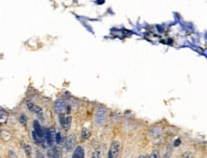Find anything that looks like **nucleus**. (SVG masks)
<instances>
[{
  "mask_svg": "<svg viewBox=\"0 0 207 158\" xmlns=\"http://www.w3.org/2000/svg\"><path fill=\"white\" fill-rule=\"evenodd\" d=\"M56 136L57 134L54 133V128H47L45 131V140L47 142L48 145L52 148L54 147V143L56 141Z\"/></svg>",
  "mask_w": 207,
  "mask_h": 158,
  "instance_id": "f257e3e1",
  "label": "nucleus"
},
{
  "mask_svg": "<svg viewBox=\"0 0 207 158\" xmlns=\"http://www.w3.org/2000/svg\"><path fill=\"white\" fill-rule=\"evenodd\" d=\"M59 121H60V125L65 131H68L71 128L72 124V117L71 116H66L65 114H60L59 115Z\"/></svg>",
  "mask_w": 207,
  "mask_h": 158,
  "instance_id": "f03ea898",
  "label": "nucleus"
},
{
  "mask_svg": "<svg viewBox=\"0 0 207 158\" xmlns=\"http://www.w3.org/2000/svg\"><path fill=\"white\" fill-rule=\"evenodd\" d=\"M76 137L75 134H71L69 135V136L66 138L65 140V143H64V147H65V148L70 151L72 150H73V148L76 147Z\"/></svg>",
  "mask_w": 207,
  "mask_h": 158,
  "instance_id": "7ed1b4c3",
  "label": "nucleus"
},
{
  "mask_svg": "<svg viewBox=\"0 0 207 158\" xmlns=\"http://www.w3.org/2000/svg\"><path fill=\"white\" fill-rule=\"evenodd\" d=\"M54 109H56L57 113L60 114H64V112L66 110V103L62 100H58L54 103Z\"/></svg>",
  "mask_w": 207,
  "mask_h": 158,
  "instance_id": "20e7f679",
  "label": "nucleus"
},
{
  "mask_svg": "<svg viewBox=\"0 0 207 158\" xmlns=\"http://www.w3.org/2000/svg\"><path fill=\"white\" fill-rule=\"evenodd\" d=\"M119 151H120V143H119L118 141H117V140H115V141H113L111 143V147H110V151L112 152L113 156L116 158L118 153H119Z\"/></svg>",
  "mask_w": 207,
  "mask_h": 158,
  "instance_id": "39448f33",
  "label": "nucleus"
},
{
  "mask_svg": "<svg viewBox=\"0 0 207 158\" xmlns=\"http://www.w3.org/2000/svg\"><path fill=\"white\" fill-rule=\"evenodd\" d=\"M47 153L49 158H61V153L56 147H52L51 148H49Z\"/></svg>",
  "mask_w": 207,
  "mask_h": 158,
  "instance_id": "423d86ee",
  "label": "nucleus"
},
{
  "mask_svg": "<svg viewBox=\"0 0 207 158\" xmlns=\"http://www.w3.org/2000/svg\"><path fill=\"white\" fill-rule=\"evenodd\" d=\"M104 118H105V109L102 106H100L98 112H96V123L98 125H101L103 123Z\"/></svg>",
  "mask_w": 207,
  "mask_h": 158,
  "instance_id": "0eeeda50",
  "label": "nucleus"
},
{
  "mask_svg": "<svg viewBox=\"0 0 207 158\" xmlns=\"http://www.w3.org/2000/svg\"><path fill=\"white\" fill-rule=\"evenodd\" d=\"M72 158H85V153H84L83 148L80 147V146L76 147L75 151H73Z\"/></svg>",
  "mask_w": 207,
  "mask_h": 158,
  "instance_id": "6e6552de",
  "label": "nucleus"
},
{
  "mask_svg": "<svg viewBox=\"0 0 207 158\" xmlns=\"http://www.w3.org/2000/svg\"><path fill=\"white\" fill-rule=\"evenodd\" d=\"M34 130L39 135L40 137H42V138L45 139V134H44L43 129H42V128H41L40 124L38 123V121H36V120L34 121Z\"/></svg>",
  "mask_w": 207,
  "mask_h": 158,
  "instance_id": "1a4fd4ad",
  "label": "nucleus"
},
{
  "mask_svg": "<svg viewBox=\"0 0 207 158\" xmlns=\"http://www.w3.org/2000/svg\"><path fill=\"white\" fill-rule=\"evenodd\" d=\"M34 112H35L36 116H37L39 119H41V120H44V119H45V117H44V111H43L42 107H41L40 106H37V105L34 106Z\"/></svg>",
  "mask_w": 207,
  "mask_h": 158,
  "instance_id": "9d476101",
  "label": "nucleus"
},
{
  "mask_svg": "<svg viewBox=\"0 0 207 158\" xmlns=\"http://www.w3.org/2000/svg\"><path fill=\"white\" fill-rule=\"evenodd\" d=\"M24 151H25L27 157L32 158V148H31V146L28 145V144H25V145H24Z\"/></svg>",
  "mask_w": 207,
  "mask_h": 158,
  "instance_id": "9b49d317",
  "label": "nucleus"
},
{
  "mask_svg": "<svg viewBox=\"0 0 207 158\" xmlns=\"http://www.w3.org/2000/svg\"><path fill=\"white\" fill-rule=\"evenodd\" d=\"M81 136L83 139H88L89 136H90V130L88 128H84L81 131Z\"/></svg>",
  "mask_w": 207,
  "mask_h": 158,
  "instance_id": "f8f14e48",
  "label": "nucleus"
},
{
  "mask_svg": "<svg viewBox=\"0 0 207 158\" xmlns=\"http://www.w3.org/2000/svg\"><path fill=\"white\" fill-rule=\"evenodd\" d=\"M7 117H8L7 112L4 111L3 108H1V115H0V121H1V123H5L7 120Z\"/></svg>",
  "mask_w": 207,
  "mask_h": 158,
  "instance_id": "ddd939ff",
  "label": "nucleus"
},
{
  "mask_svg": "<svg viewBox=\"0 0 207 158\" xmlns=\"http://www.w3.org/2000/svg\"><path fill=\"white\" fill-rule=\"evenodd\" d=\"M19 122H20V124H22L23 126H26L27 124V122H28V118H27V116L25 114H21L19 116Z\"/></svg>",
  "mask_w": 207,
  "mask_h": 158,
  "instance_id": "4468645a",
  "label": "nucleus"
},
{
  "mask_svg": "<svg viewBox=\"0 0 207 158\" xmlns=\"http://www.w3.org/2000/svg\"><path fill=\"white\" fill-rule=\"evenodd\" d=\"M181 158H194V153H193V151H187L185 152H183V154L181 155Z\"/></svg>",
  "mask_w": 207,
  "mask_h": 158,
  "instance_id": "2eb2a0df",
  "label": "nucleus"
},
{
  "mask_svg": "<svg viewBox=\"0 0 207 158\" xmlns=\"http://www.w3.org/2000/svg\"><path fill=\"white\" fill-rule=\"evenodd\" d=\"M26 106H27V108H28L30 111H34V105L31 101L27 100L26 101Z\"/></svg>",
  "mask_w": 207,
  "mask_h": 158,
  "instance_id": "dca6fc26",
  "label": "nucleus"
},
{
  "mask_svg": "<svg viewBox=\"0 0 207 158\" xmlns=\"http://www.w3.org/2000/svg\"><path fill=\"white\" fill-rule=\"evenodd\" d=\"M91 158H101V151L99 150L95 151L93 153H92Z\"/></svg>",
  "mask_w": 207,
  "mask_h": 158,
  "instance_id": "f3484780",
  "label": "nucleus"
},
{
  "mask_svg": "<svg viewBox=\"0 0 207 158\" xmlns=\"http://www.w3.org/2000/svg\"><path fill=\"white\" fill-rule=\"evenodd\" d=\"M149 158H159V152L157 151H154L150 154Z\"/></svg>",
  "mask_w": 207,
  "mask_h": 158,
  "instance_id": "a211bd4d",
  "label": "nucleus"
},
{
  "mask_svg": "<svg viewBox=\"0 0 207 158\" xmlns=\"http://www.w3.org/2000/svg\"><path fill=\"white\" fill-rule=\"evenodd\" d=\"M61 140H62V137H61V134L60 132L57 133V136H56V141L57 144H60L61 143Z\"/></svg>",
  "mask_w": 207,
  "mask_h": 158,
  "instance_id": "6ab92c4d",
  "label": "nucleus"
},
{
  "mask_svg": "<svg viewBox=\"0 0 207 158\" xmlns=\"http://www.w3.org/2000/svg\"><path fill=\"white\" fill-rule=\"evenodd\" d=\"M35 157H36V158H45L44 155H43L42 153H41L38 150L35 151Z\"/></svg>",
  "mask_w": 207,
  "mask_h": 158,
  "instance_id": "aec40b11",
  "label": "nucleus"
},
{
  "mask_svg": "<svg viewBox=\"0 0 207 158\" xmlns=\"http://www.w3.org/2000/svg\"><path fill=\"white\" fill-rule=\"evenodd\" d=\"M9 158H17L16 155H15V151H9Z\"/></svg>",
  "mask_w": 207,
  "mask_h": 158,
  "instance_id": "412c9836",
  "label": "nucleus"
},
{
  "mask_svg": "<svg viewBox=\"0 0 207 158\" xmlns=\"http://www.w3.org/2000/svg\"><path fill=\"white\" fill-rule=\"evenodd\" d=\"M170 155H171V151L168 150L166 152H165V154L163 155V157H162V158H170Z\"/></svg>",
  "mask_w": 207,
  "mask_h": 158,
  "instance_id": "4be33fe9",
  "label": "nucleus"
},
{
  "mask_svg": "<svg viewBox=\"0 0 207 158\" xmlns=\"http://www.w3.org/2000/svg\"><path fill=\"white\" fill-rule=\"evenodd\" d=\"M179 143H181V140H179V139H177L176 141L174 142V146H175V147H178V146L179 145Z\"/></svg>",
  "mask_w": 207,
  "mask_h": 158,
  "instance_id": "5701e85b",
  "label": "nucleus"
},
{
  "mask_svg": "<svg viewBox=\"0 0 207 158\" xmlns=\"http://www.w3.org/2000/svg\"><path fill=\"white\" fill-rule=\"evenodd\" d=\"M108 158H115L114 156H113V154H112V152L109 151V153H108Z\"/></svg>",
  "mask_w": 207,
  "mask_h": 158,
  "instance_id": "b1692460",
  "label": "nucleus"
},
{
  "mask_svg": "<svg viewBox=\"0 0 207 158\" xmlns=\"http://www.w3.org/2000/svg\"><path fill=\"white\" fill-rule=\"evenodd\" d=\"M139 158H146V156L145 155H143V154H141V155H139Z\"/></svg>",
  "mask_w": 207,
  "mask_h": 158,
  "instance_id": "393cba45",
  "label": "nucleus"
}]
</instances>
